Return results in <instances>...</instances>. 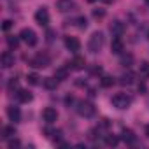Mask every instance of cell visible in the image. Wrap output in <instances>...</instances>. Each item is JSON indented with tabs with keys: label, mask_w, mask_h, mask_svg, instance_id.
<instances>
[{
	"label": "cell",
	"mask_w": 149,
	"mask_h": 149,
	"mask_svg": "<svg viewBox=\"0 0 149 149\" xmlns=\"http://www.w3.org/2000/svg\"><path fill=\"white\" fill-rule=\"evenodd\" d=\"M111 33L114 35V37H121L123 33H125V25L121 23V21H112L111 23Z\"/></svg>",
	"instance_id": "30bf717a"
},
{
	"label": "cell",
	"mask_w": 149,
	"mask_h": 149,
	"mask_svg": "<svg viewBox=\"0 0 149 149\" xmlns=\"http://www.w3.org/2000/svg\"><path fill=\"white\" fill-rule=\"evenodd\" d=\"M119 84H126V86H130V84H133V74L132 72H126V74H123V76L119 77Z\"/></svg>",
	"instance_id": "e0dca14e"
},
{
	"label": "cell",
	"mask_w": 149,
	"mask_h": 149,
	"mask_svg": "<svg viewBox=\"0 0 149 149\" xmlns=\"http://www.w3.org/2000/svg\"><path fill=\"white\" fill-rule=\"evenodd\" d=\"M114 84V79L112 77H109V76H105V77H102V86H105V88H109V86H112Z\"/></svg>",
	"instance_id": "4316f807"
},
{
	"label": "cell",
	"mask_w": 149,
	"mask_h": 149,
	"mask_svg": "<svg viewBox=\"0 0 149 149\" xmlns=\"http://www.w3.org/2000/svg\"><path fill=\"white\" fill-rule=\"evenodd\" d=\"M19 40H21V37L18 35H7V46L11 47V49H16L18 46H19Z\"/></svg>",
	"instance_id": "ac0fdd59"
},
{
	"label": "cell",
	"mask_w": 149,
	"mask_h": 149,
	"mask_svg": "<svg viewBox=\"0 0 149 149\" xmlns=\"http://www.w3.org/2000/svg\"><path fill=\"white\" fill-rule=\"evenodd\" d=\"M35 21H37L39 25H42V26H46V25L49 23V13H47L46 7H40V9L35 13Z\"/></svg>",
	"instance_id": "ba28073f"
},
{
	"label": "cell",
	"mask_w": 149,
	"mask_h": 149,
	"mask_svg": "<svg viewBox=\"0 0 149 149\" xmlns=\"http://www.w3.org/2000/svg\"><path fill=\"white\" fill-rule=\"evenodd\" d=\"M19 37H21V40H23L25 44H28L30 47L37 44V33H35L32 28H23V30L19 32Z\"/></svg>",
	"instance_id": "277c9868"
},
{
	"label": "cell",
	"mask_w": 149,
	"mask_h": 149,
	"mask_svg": "<svg viewBox=\"0 0 149 149\" xmlns=\"http://www.w3.org/2000/svg\"><path fill=\"white\" fill-rule=\"evenodd\" d=\"M32 98H33V95L28 90H18V100L21 104H28V102H32Z\"/></svg>",
	"instance_id": "9a60e30c"
},
{
	"label": "cell",
	"mask_w": 149,
	"mask_h": 149,
	"mask_svg": "<svg viewBox=\"0 0 149 149\" xmlns=\"http://www.w3.org/2000/svg\"><path fill=\"white\" fill-rule=\"evenodd\" d=\"M18 88H19L18 81H16V79H11V81H9V91H14V90H18Z\"/></svg>",
	"instance_id": "83f0119b"
},
{
	"label": "cell",
	"mask_w": 149,
	"mask_h": 149,
	"mask_svg": "<svg viewBox=\"0 0 149 149\" xmlns=\"http://www.w3.org/2000/svg\"><path fill=\"white\" fill-rule=\"evenodd\" d=\"M7 116H9V119H11V121L19 123V121H21V111H19V107L9 105V107H7Z\"/></svg>",
	"instance_id": "9c48e42d"
},
{
	"label": "cell",
	"mask_w": 149,
	"mask_h": 149,
	"mask_svg": "<svg viewBox=\"0 0 149 149\" xmlns=\"http://www.w3.org/2000/svg\"><path fill=\"white\" fill-rule=\"evenodd\" d=\"M65 47L72 53H77L81 49V42L77 37H65Z\"/></svg>",
	"instance_id": "52a82bcc"
},
{
	"label": "cell",
	"mask_w": 149,
	"mask_h": 149,
	"mask_svg": "<svg viewBox=\"0 0 149 149\" xmlns=\"http://www.w3.org/2000/svg\"><path fill=\"white\" fill-rule=\"evenodd\" d=\"M147 105H149V100H147Z\"/></svg>",
	"instance_id": "e575fe53"
},
{
	"label": "cell",
	"mask_w": 149,
	"mask_h": 149,
	"mask_svg": "<svg viewBox=\"0 0 149 149\" xmlns=\"http://www.w3.org/2000/svg\"><path fill=\"white\" fill-rule=\"evenodd\" d=\"M11 26H13V21H9V19H6V21H4V25H2V28H4V30H9Z\"/></svg>",
	"instance_id": "f546056e"
},
{
	"label": "cell",
	"mask_w": 149,
	"mask_h": 149,
	"mask_svg": "<svg viewBox=\"0 0 149 149\" xmlns=\"http://www.w3.org/2000/svg\"><path fill=\"white\" fill-rule=\"evenodd\" d=\"M123 140H125L126 144H135V142H137V137H135V133H133L132 130L125 128V130H123Z\"/></svg>",
	"instance_id": "2e32d148"
},
{
	"label": "cell",
	"mask_w": 149,
	"mask_h": 149,
	"mask_svg": "<svg viewBox=\"0 0 149 149\" xmlns=\"http://www.w3.org/2000/svg\"><path fill=\"white\" fill-rule=\"evenodd\" d=\"M118 142H119V139H118L116 135H107V137H105V144H107V146H112V147H114V146H118Z\"/></svg>",
	"instance_id": "603a6c76"
},
{
	"label": "cell",
	"mask_w": 149,
	"mask_h": 149,
	"mask_svg": "<svg viewBox=\"0 0 149 149\" xmlns=\"http://www.w3.org/2000/svg\"><path fill=\"white\" fill-rule=\"evenodd\" d=\"M28 83L30 84H33V86H37V84H40V77L37 76V74H28Z\"/></svg>",
	"instance_id": "cb8c5ba5"
},
{
	"label": "cell",
	"mask_w": 149,
	"mask_h": 149,
	"mask_svg": "<svg viewBox=\"0 0 149 149\" xmlns=\"http://www.w3.org/2000/svg\"><path fill=\"white\" fill-rule=\"evenodd\" d=\"M104 2H105V4H111V2H112V0H104Z\"/></svg>",
	"instance_id": "d6a6232c"
},
{
	"label": "cell",
	"mask_w": 149,
	"mask_h": 149,
	"mask_svg": "<svg viewBox=\"0 0 149 149\" xmlns=\"http://www.w3.org/2000/svg\"><path fill=\"white\" fill-rule=\"evenodd\" d=\"M58 79H54V77H46L44 79V86L47 88V90H56L58 88Z\"/></svg>",
	"instance_id": "d6986e66"
},
{
	"label": "cell",
	"mask_w": 149,
	"mask_h": 149,
	"mask_svg": "<svg viewBox=\"0 0 149 149\" xmlns=\"http://www.w3.org/2000/svg\"><path fill=\"white\" fill-rule=\"evenodd\" d=\"M104 46V33L102 32H95L91 33L90 40H88V51L90 53H98Z\"/></svg>",
	"instance_id": "6da1fadb"
},
{
	"label": "cell",
	"mask_w": 149,
	"mask_h": 149,
	"mask_svg": "<svg viewBox=\"0 0 149 149\" xmlns=\"http://www.w3.org/2000/svg\"><path fill=\"white\" fill-rule=\"evenodd\" d=\"M132 61H133V56H132V54H123V56H121V65H123V67H130Z\"/></svg>",
	"instance_id": "7402d4cb"
},
{
	"label": "cell",
	"mask_w": 149,
	"mask_h": 149,
	"mask_svg": "<svg viewBox=\"0 0 149 149\" xmlns=\"http://www.w3.org/2000/svg\"><path fill=\"white\" fill-rule=\"evenodd\" d=\"M77 112H79V116H83V118H91L93 114H95V107H93V104L91 102H86V100H81V102H77Z\"/></svg>",
	"instance_id": "3957f363"
},
{
	"label": "cell",
	"mask_w": 149,
	"mask_h": 149,
	"mask_svg": "<svg viewBox=\"0 0 149 149\" xmlns=\"http://www.w3.org/2000/svg\"><path fill=\"white\" fill-rule=\"evenodd\" d=\"M144 133H146V137H149V125H146V128H144Z\"/></svg>",
	"instance_id": "1f68e13d"
},
{
	"label": "cell",
	"mask_w": 149,
	"mask_h": 149,
	"mask_svg": "<svg viewBox=\"0 0 149 149\" xmlns=\"http://www.w3.org/2000/svg\"><path fill=\"white\" fill-rule=\"evenodd\" d=\"M30 65H32L33 68H44V67L49 65V58H47L46 54H37L35 58L30 60Z\"/></svg>",
	"instance_id": "5b68a950"
},
{
	"label": "cell",
	"mask_w": 149,
	"mask_h": 149,
	"mask_svg": "<svg viewBox=\"0 0 149 149\" xmlns=\"http://www.w3.org/2000/svg\"><path fill=\"white\" fill-rule=\"evenodd\" d=\"M42 119H44L47 125L54 123V121L58 119V112H56V109H53V107H46V109L42 111Z\"/></svg>",
	"instance_id": "8992f818"
},
{
	"label": "cell",
	"mask_w": 149,
	"mask_h": 149,
	"mask_svg": "<svg viewBox=\"0 0 149 149\" xmlns=\"http://www.w3.org/2000/svg\"><path fill=\"white\" fill-rule=\"evenodd\" d=\"M84 65H86V60L83 56H74L70 61V68H74V70H83Z\"/></svg>",
	"instance_id": "4fadbf2b"
},
{
	"label": "cell",
	"mask_w": 149,
	"mask_h": 149,
	"mask_svg": "<svg viewBox=\"0 0 149 149\" xmlns=\"http://www.w3.org/2000/svg\"><path fill=\"white\" fill-rule=\"evenodd\" d=\"M9 147H11V149L19 147V140H9Z\"/></svg>",
	"instance_id": "4dcf8cb0"
},
{
	"label": "cell",
	"mask_w": 149,
	"mask_h": 149,
	"mask_svg": "<svg viewBox=\"0 0 149 149\" xmlns=\"http://www.w3.org/2000/svg\"><path fill=\"white\" fill-rule=\"evenodd\" d=\"M111 51H112L114 54H121V53L125 51V46H123V40H121V37H114V39H112Z\"/></svg>",
	"instance_id": "8fae6325"
},
{
	"label": "cell",
	"mask_w": 149,
	"mask_h": 149,
	"mask_svg": "<svg viewBox=\"0 0 149 149\" xmlns=\"http://www.w3.org/2000/svg\"><path fill=\"white\" fill-rule=\"evenodd\" d=\"M54 76H56V79H58V81H63V79H67V76H68V74H67V68H58Z\"/></svg>",
	"instance_id": "d4e9b609"
},
{
	"label": "cell",
	"mask_w": 149,
	"mask_h": 149,
	"mask_svg": "<svg viewBox=\"0 0 149 149\" xmlns=\"http://www.w3.org/2000/svg\"><path fill=\"white\" fill-rule=\"evenodd\" d=\"M88 2H97V0H88Z\"/></svg>",
	"instance_id": "836d02e7"
},
{
	"label": "cell",
	"mask_w": 149,
	"mask_h": 149,
	"mask_svg": "<svg viewBox=\"0 0 149 149\" xmlns=\"http://www.w3.org/2000/svg\"><path fill=\"white\" fill-rule=\"evenodd\" d=\"M139 74L142 77H149V61H142L139 65Z\"/></svg>",
	"instance_id": "ffe728a7"
},
{
	"label": "cell",
	"mask_w": 149,
	"mask_h": 149,
	"mask_svg": "<svg viewBox=\"0 0 149 149\" xmlns=\"http://www.w3.org/2000/svg\"><path fill=\"white\" fill-rule=\"evenodd\" d=\"M0 60H2V67H4V68H11V67L14 65V56H13L9 51L2 53V58H0Z\"/></svg>",
	"instance_id": "5bb4252c"
},
{
	"label": "cell",
	"mask_w": 149,
	"mask_h": 149,
	"mask_svg": "<svg viewBox=\"0 0 149 149\" xmlns=\"http://www.w3.org/2000/svg\"><path fill=\"white\" fill-rule=\"evenodd\" d=\"M76 23H77L79 28H86V26H88V19H86L84 16H79V18L76 19Z\"/></svg>",
	"instance_id": "484cf974"
},
{
	"label": "cell",
	"mask_w": 149,
	"mask_h": 149,
	"mask_svg": "<svg viewBox=\"0 0 149 149\" xmlns=\"http://www.w3.org/2000/svg\"><path fill=\"white\" fill-rule=\"evenodd\" d=\"M14 135H16L14 126H4V128H2V137H4V139H11V137H14Z\"/></svg>",
	"instance_id": "44dd1931"
},
{
	"label": "cell",
	"mask_w": 149,
	"mask_h": 149,
	"mask_svg": "<svg viewBox=\"0 0 149 149\" xmlns=\"http://www.w3.org/2000/svg\"><path fill=\"white\" fill-rule=\"evenodd\" d=\"M111 102H112V105L116 107V109H128L130 107V104H132V97L130 95H126V93H116L112 98H111Z\"/></svg>",
	"instance_id": "7a4b0ae2"
},
{
	"label": "cell",
	"mask_w": 149,
	"mask_h": 149,
	"mask_svg": "<svg viewBox=\"0 0 149 149\" xmlns=\"http://www.w3.org/2000/svg\"><path fill=\"white\" fill-rule=\"evenodd\" d=\"M104 14H105L104 9H95V11H93V16H95V18H104Z\"/></svg>",
	"instance_id": "f1b7e54d"
},
{
	"label": "cell",
	"mask_w": 149,
	"mask_h": 149,
	"mask_svg": "<svg viewBox=\"0 0 149 149\" xmlns=\"http://www.w3.org/2000/svg\"><path fill=\"white\" fill-rule=\"evenodd\" d=\"M56 7H58L60 13H68V11H72L76 6H74V2H70V0H58Z\"/></svg>",
	"instance_id": "7c38bea8"
}]
</instances>
